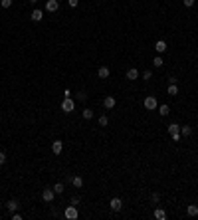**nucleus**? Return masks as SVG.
Instances as JSON below:
<instances>
[{
    "label": "nucleus",
    "instance_id": "nucleus-14",
    "mask_svg": "<svg viewBox=\"0 0 198 220\" xmlns=\"http://www.w3.org/2000/svg\"><path fill=\"white\" fill-rule=\"evenodd\" d=\"M154 218H157V220H164V218H167L164 208H154Z\"/></svg>",
    "mask_w": 198,
    "mask_h": 220
},
{
    "label": "nucleus",
    "instance_id": "nucleus-34",
    "mask_svg": "<svg viewBox=\"0 0 198 220\" xmlns=\"http://www.w3.org/2000/svg\"><path fill=\"white\" fill-rule=\"evenodd\" d=\"M176 82H178V79H176L174 76H170V77H168V83H176Z\"/></svg>",
    "mask_w": 198,
    "mask_h": 220
},
{
    "label": "nucleus",
    "instance_id": "nucleus-32",
    "mask_svg": "<svg viewBox=\"0 0 198 220\" xmlns=\"http://www.w3.org/2000/svg\"><path fill=\"white\" fill-rule=\"evenodd\" d=\"M71 204H73V206L79 204V196H73V198H71Z\"/></svg>",
    "mask_w": 198,
    "mask_h": 220
},
{
    "label": "nucleus",
    "instance_id": "nucleus-17",
    "mask_svg": "<svg viewBox=\"0 0 198 220\" xmlns=\"http://www.w3.org/2000/svg\"><path fill=\"white\" fill-rule=\"evenodd\" d=\"M180 135L190 137V135H192V127H190V125H182V127H180Z\"/></svg>",
    "mask_w": 198,
    "mask_h": 220
},
{
    "label": "nucleus",
    "instance_id": "nucleus-30",
    "mask_svg": "<svg viewBox=\"0 0 198 220\" xmlns=\"http://www.w3.org/2000/svg\"><path fill=\"white\" fill-rule=\"evenodd\" d=\"M77 99H81V101H85V99H87V95H85L83 91H79V93H77Z\"/></svg>",
    "mask_w": 198,
    "mask_h": 220
},
{
    "label": "nucleus",
    "instance_id": "nucleus-28",
    "mask_svg": "<svg viewBox=\"0 0 198 220\" xmlns=\"http://www.w3.org/2000/svg\"><path fill=\"white\" fill-rule=\"evenodd\" d=\"M182 2H184V6H186V8H190V6H194V0H182Z\"/></svg>",
    "mask_w": 198,
    "mask_h": 220
},
{
    "label": "nucleus",
    "instance_id": "nucleus-20",
    "mask_svg": "<svg viewBox=\"0 0 198 220\" xmlns=\"http://www.w3.org/2000/svg\"><path fill=\"white\" fill-rule=\"evenodd\" d=\"M186 214H188V216H196V214H198V206L190 204L188 208H186Z\"/></svg>",
    "mask_w": 198,
    "mask_h": 220
},
{
    "label": "nucleus",
    "instance_id": "nucleus-35",
    "mask_svg": "<svg viewBox=\"0 0 198 220\" xmlns=\"http://www.w3.org/2000/svg\"><path fill=\"white\" fill-rule=\"evenodd\" d=\"M28 2H32V4H36V2H38V0H28Z\"/></svg>",
    "mask_w": 198,
    "mask_h": 220
},
{
    "label": "nucleus",
    "instance_id": "nucleus-15",
    "mask_svg": "<svg viewBox=\"0 0 198 220\" xmlns=\"http://www.w3.org/2000/svg\"><path fill=\"white\" fill-rule=\"evenodd\" d=\"M159 113H160V117H167V115L170 113V107H168L167 103H163V105H159Z\"/></svg>",
    "mask_w": 198,
    "mask_h": 220
},
{
    "label": "nucleus",
    "instance_id": "nucleus-18",
    "mask_svg": "<svg viewBox=\"0 0 198 220\" xmlns=\"http://www.w3.org/2000/svg\"><path fill=\"white\" fill-rule=\"evenodd\" d=\"M168 133H170V135H178V133H180V127L176 125V123H170V125H168Z\"/></svg>",
    "mask_w": 198,
    "mask_h": 220
},
{
    "label": "nucleus",
    "instance_id": "nucleus-27",
    "mask_svg": "<svg viewBox=\"0 0 198 220\" xmlns=\"http://www.w3.org/2000/svg\"><path fill=\"white\" fill-rule=\"evenodd\" d=\"M143 77H145V79H151V77H153V72H151V69H147V72L143 73Z\"/></svg>",
    "mask_w": 198,
    "mask_h": 220
},
{
    "label": "nucleus",
    "instance_id": "nucleus-6",
    "mask_svg": "<svg viewBox=\"0 0 198 220\" xmlns=\"http://www.w3.org/2000/svg\"><path fill=\"white\" fill-rule=\"evenodd\" d=\"M58 8H60V2H58V0H48V2H46V10H48V12H58Z\"/></svg>",
    "mask_w": 198,
    "mask_h": 220
},
{
    "label": "nucleus",
    "instance_id": "nucleus-7",
    "mask_svg": "<svg viewBox=\"0 0 198 220\" xmlns=\"http://www.w3.org/2000/svg\"><path fill=\"white\" fill-rule=\"evenodd\" d=\"M62 151H63V143H62V141H58V139H56V141L52 143V153H53V155H60Z\"/></svg>",
    "mask_w": 198,
    "mask_h": 220
},
{
    "label": "nucleus",
    "instance_id": "nucleus-25",
    "mask_svg": "<svg viewBox=\"0 0 198 220\" xmlns=\"http://www.w3.org/2000/svg\"><path fill=\"white\" fill-rule=\"evenodd\" d=\"M107 123H109V119H107L105 115H101V117H99V125H101V127H107Z\"/></svg>",
    "mask_w": 198,
    "mask_h": 220
},
{
    "label": "nucleus",
    "instance_id": "nucleus-24",
    "mask_svg": "<svg viewBox=\"0 0 198 220\" xmlns=\"http://www.w3.org/2000/svg\"><path fill=\"white\" fill-rule=\"evenodd\" d=\"M0 6H2V8H10V6H12V0H0Z\"/></svg>",
    "mask_w": 198,
    "mask_h": 220
},
{
    "label": "nucleus",
    "instance_id": "nucleus-33",
    "mask_svg": "<svg viewBox=\"0 0 198 220\" xmlns=\"http://www.w3.org/2000/svg\"><path fill=\"white\" fill-rule=\"evenodd\" d=\"M12 220H22V214H18V212H14V214H12Z\"/></svg>",
    "mask_w": 198,
    "mask_h": 220
},
{
    "label": "nucleus",
    "instance_id": "nucleus-11",
    "mask_svg": "<svg viewBox=\"0 0 198 220\" xmlns=\"http://www.w3.org/2000/svg\"><path fill=\"white\" fill-rule=\"evenodd\" d=\"M109 73H111V72H109V68H107V66H101V68L97 69V76H99L101 79H107V77H109Z\"/></svg>",
    "mask_w": 198,
    "mask_h": 220
},
{
    "label": "nucleus",
    "instance_id": "nucleus-16",
    "mask_svg": "<svg viewBox=\"0 0 198 220\" xmlns=\"http://www.w3.org/2000/svg\"><path fill=\"white\" fill-rule=\"evenodd\" d=\"M71 185L76 186V189H81V186H83V179H81V176H71Z\"/></svg>",
    "mask_w": 198,
    "mask_h": 220
},
{
    "label": "nucleus",
    "instance_id": "nucleus-22",
    "mask_svg": "<svg viewBox=\"0 0 198 220\" xmlns=\"http://www.w3.org/2000/svg\"><path fill=\"white\" fill-rule=\"evenodd\" d=\"M83 119H93V109H83Z\"/></svg>",
    "mask_w": 198,
    "mask_h": 220
},
{
    "label": "nucleus",
    "instance_id": "nucleus-10",
    "mask_svg": "<svg viewBox=\"0 0 198 220\" xmlns=\"http://www.w3.org/2000/svg\"><path fill=\"white\" fill-rule=\"evenodd\" d=\"M30 18H32V22H40V20L44 18V12H42V10H38V8H36L34 12L30 14Z\"/></svg>",
    "mask_w": 198,
    "mask_h": 220
},
{
    "label": "nucleus",
    "instance_id": "nucleus-3",
    "mask_svg": "<svg viewBox=\"0 0 198 220\" xmlns=\"http://www.w3.org/2000/svg\"><path fill=\"white\" fill-rule=\"evenodd\" d=\"M63 214H66V218H69V220H76V218L79 216V212H77V206H73V204H71V206H67Z\"/></svg>",
    "mask_w": 198,
    "mask_h": 220
},
{
    "label": "nucleus",
    "instance_id": "nucleus-8",
    "mask_svg": "<svg viewBox=\"0 0 198 220\" xmlns=\"http://www.w3.org/2000/svg\"><path fill=\"white\" fill-rule=\"evenodd\" d=\"M103 107H105V109H113V107H115V97H113V95H107V97L103 99Z\"/></svg>",
    "mask_w": 198,
    "mask_h": 220
},
{
    "label": "nucleus",
    "instance_id": "nucleus-4",
    "mask_svg": "<svg viewBox=\"0 0 198 220\" xmlns=\"http://www.w3.org/2000/svg\"><path fill=\"white\" fill-rule=\"evenodd\" d=\"M109 206H111V210H113V212H119L121 210V208H123V200H121V198H111V202H109Z\"/></svg>",
    "mask_w": 198,
    "mask_h": 220
},
{
    "label": "nucleus",
    "instance_id": "nucleus-26",
    "mask_svg": "<svg viewBox=\"0 0 198 220\" xmlns=\"http://www.w3.org/2000/svg\"><path fill=\"white\" fill-rule=\"evenodd\" d=\"M151 200L154 202V204H157V202L160 200V194H159V192H153V194H151Z\"/></svg>",
    "mask_w": 198,
    "mask_h": 220
},
{
    "label": "nucleus",
    "instance_id": "nucleus-12",
    "mask_svg": "<svg viewBox=\"0 0 198 220\" xmlns=\"http://www.w3.org/2000/svg\"><path fill=\"white\" fill-rule=\"evenodd\" d=\"M4 206H6V210H10V212H16V210H18V200H14V198H12V200H8Z\"/></svg>",
    "mask_w": 198,
    "mask_h": 220
},
{
    "label": "nucleus",
    "instance_id": "nucleus-21",
    "mask_svg": "<svg viewBox=\"0 0 198 220\" xmlns=\"http://www.w3.org/2000/svg\"><path fill=\"white\" fill-rule=\"evenodd\" d=\"M176 93H178V85H176V83H170V85H168V95H176Z\"/></svg>",
    "mask_w": 198,
    "mask_h": 220
},
{
    "label": "nucleus",
    "instance_id": "nucleus-29",
    "mask_svg": "<svg viewBox=\"0 0 198 220\" xmlns=\"http://www.w3.org/2000/svg\"><path fill=\"white\" fill-rule=\"evenodd\" d=\"M67 4H69V6H71V8H76L77 4H79V0H67Z\"/></svg>",
    "mask_w": 198,
    "mask_h": 220
},
{
    "label": "nucleus",
    "instance_id": "nucleus-13",
    "mask_svg": "<svg viewBox=\"0 0 198 220\" xmlns=\"http://www.w3.org/2000/svg\"><path fill=\"white\" fill-rule=\"evenodd\" d=\"M137 77H139V69L137 68L127 69V79H131V82H133V79H137Z\"/></svg>",
    "mask_w": 198,
    "mask_h": 220
},
{
    "label": "nucleus",
    "instance_id": "nucleus-5",
    "mask_svg": "<svg viewBox=\"0 0 198 220\" xmlns=\"http://www.w3.org/2000/svg\"><path fill=\"white\" fill-rule=\"evenodd\" d=\"M42 198H44L46 202H52L53 198H56V192H53V189H44V190H42Z\"/></svg>",
    "mask_w": 198,
    "mask_h": 220
},
{
    "label": "nucleus",
    "instance_id": "nucleus-1",
    "mask_svg": "<svg viewBox=\"0 0 198 220\" xmlns=\"http://www.w3.org/2000/svg\"><path fill=\"white\" fill-rule=\"evenodd\" d=\"M76 109V101H73L71 97H66L62 101V111H66V113H71V111Z\"/></svg>",
    "mask_w": 198,
    "mask_h": 220
},
{
    "label": "nucleus",
    "instance_id": "nucleus-2",
    "mask_svg": "<svg viewBox=\"0 0 198 220\" xmlns=\"http://www.w3.org/2000/svg\"><path fill=\"white\" fill-rule=\"evenodd\" d=\"M145 107H147L149 111L157 109V107H159V101H157V97H154V95H147V97H145Z\"/></svg>",
    "mask_w": 198,
    "mask_h": 220
},
{
    "label": "nucleus",
    "instance_id": "nucleus-23",
    "mask_svg": "<svg viewBox=\"0 0 198 220\" xmlns=\"http://www.w3.org/2000/svg\"><path fill=\"white\" fill-rule=\"evenodd\" d=\"M153 66H154V68H163V58L157 56V58L153 60Z\"/></svg>",
    "mask_w": 198,
    "mask_h": 220
},
{
    "label": "nucleus",
    "instance_id": "nucleus-31",
    "mask_svg": "<svg viewBox=\"0 0 198 220\" xmlns=\"http://www.w3.org/2000/svg\"><path fill=\"white\" fill-rule=\"evenodd\" d=\"M4 163H6V155L0 151V165H4Z\"/></svg>",
    "mask_w": 198,
    "mask_h": 220
},
{
    "label": "nucleus",
    "instance_id": "nucleus-19",
    "mask_svg": "<svg viewBox=\"0 0 198 220\" xmlns=\"http://www.w3.org/2000/svg\"><path fill=\"white\" fill-rule=\"evenodd\" d=\"M63 190H66L63 182H56V186H53V192H56V194H63Z\"/></svg>",
    "mask_w": 198,
    "mask_h": 220
},
{
    "label": "nucleus",
    "instance_id": "nucleus-9",
    "mask_svg": "<svg viewBox=\"0 0 198 220\" xmlns=\"http://www.w3.org/2000/svg\"><path fill=\"white\" fill-rule=\"evenodd\" d=\"M154 50H157V54H164V52H167V42L159 40L157 44H154Z\"/></svg>",
    "mask_w": 198,
    "mask_h": 220
}]
</instances>
